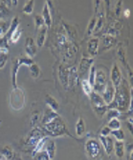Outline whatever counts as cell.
Listing matches in <instances>:
<instances>
[{"mask_svg":"<svg viewBox=\"0 0 133 160\" xmlns=\"http://www.w3.org/2000/svg\"><path fill=\"white\" fill-rule=\"evenodd\" d=\"M60 114L56 112H54L53 110H51L50 108H46V110L44 111V113H43V116H42V119H41V123L43 126L49 124L50 122H52L55 118L58 117Z\"/></svg>","mask_w":133,"mask_h":160,"instance_id":"obj_17","label":"cell"},{"mask_svg":"<svg viewBox=\"0 0 133 160\" xmlns=\"http://www.w3.org/2000/svg\"><path fill=\"white\" fill-rule=\"evenodd\" d=\"M79 81H80V77H79L78 68L75 66L70 67L69 68V75H68V88L75 89L78 86Z\"/></svg>","mask_w":133,"mask_h":160,"instance_id":"obj_11","label":"cell"},{"mask_svg":"<svg viewBox=\"0 0 133 160\" xmlns=\"http://www.w3.org/2000/svg\"><path fill=\"white\" fill-rule=\"evenodd\" d=\"M45 102L48 106V108H50L51 110H53L54 112H56L60 109V104L53 95L51 94H46L45 95Z\"/></svg>","mask_w":133,"mask_h":160,"instance_id":"obj_22","label":"cell"},{"mask_svg":"<svg viewBox=\"0 0 133 160\" xmlns=\"http://www.w3.org/2000/svg\"><path fill=\"white\" fill-rule=\"evenodd\" d=\"M93 109H94L95 113H96L99 117L104 116V115L106 113L107 110H108L107 106H103V107H98V108H93Z\"/></svg>","mask_w":133,"mask_h":160,"instance_id":"obj_43","label":"cell"},{"mask_svg":"<svg viewBox=\"0 0 133 160\" xmlns=\"http://www.w3.org/2000/svg\"><path fill=\"white\" fill-rule=\"evenodd\" d=\"M25 52L26 55L30 58L33 59V57L36 54L37 52V46L35 42L34 38L32 37H27L26 38V42H25Z\"/></svg>","mask_w":133,"mask_h":160,"instance_id":"obj_13","label":"cell"},{"mask_svg":"<svg viewBox=\"0 0 133 160\" xmlns=\"http://www.w3.org/2000/svg\"><path fill=\"white\" fill-rule=\"evenodd\" d=\"M68 75H69V68L61 65L59 67V79L64 89H68Z\"/></svg>","mask_w":133,"mask_h":160,"instance_id":"obj_16","label":"cell"},{"mask_svg":"<svg viewBox=\"0 0 133 160\" xmlns=\"http://www.w3.org/2000/svg\"><path fill=\"white\" fill-rule=\"evenodd\" d=\"M22 29H20L19 27H18L13 33H12V35H11V38H10V43H13V44H14V43H16L18 40L20 39V36H21V34H22Z\"/></svg>","mask_w":133,"mask_h":160,"instance_id":"obj_34","label":"cell"},{"mask_svg":"<svg viewBox=\"0 0 133 160\" xmlns=\"http://www.w3.org/2000/svg\"><path fill=\"white\" fill-rule=\"evenodd\" d=\"M46 136L44 132L42 131L41 128L40 127H34L33 130L31 131V132L28 134V136L26 137V140H25V143H24V147H25V150L26 152L32 150L35 148V146L36 145V143L40 141V140Z\"/></svg>","mask_w":133,"mask_h":160,"instance_id":"obj_6","label":"cell"},{"mask_svg":"<svg viewBox=\"0 0 133 160\" xmlns=\"http://www.w3.org/2000/svg\"><path fill=\"white\" fill-rule=\"evenodd\" d=\"M26 104V94L22 88L16 87L10 92V107L13 111H21Z\"/></svg>","mask_w":133,"mask_h":160,"instance_id":"obj_3","label":"cell"},{"mask_svg":"<svg viewBox=\"0 0 133 160\" xmlns=\"http://www.w3.org/2000/svg\"><path fill=\"white\" fill-rule=\"evenodd\" d=\"M12 20L10 19H1L0 20V38L5 36L11 27Z\"/></svg>","mask_w":133,"mask_h":160,"instance_id":"obj_26","label":"cell"},{"mask_svg":"<svg viewBox=\"0 0 133 160\" xmlns=\"http://www.w3.org/2000/svg\"><path fill=\"white\" fill-rule=\"evenodd\" d=\"M41 129L44 132L45 135L48 136V137L69 136V137L75 139V137L69 132L65 121L62 119V117L60 116V115L56 118H55L53 121L50 122L49 124H47L45 126H42Z\"/></svg>","mask_w":133,"mask_h":160,"instance_id":"obj_2","label":"cell"},{"mask_svg":"<svg viewBox=\"0 0 133 160\" xmlns=\"http://www.w3.org/2000/svg\"><path fill=\"white\" fill-rule=\"evenodd\" d=\"M86 132V127H85V122H84V119L81 116L77 123H76V134L78 136H82Z\"/></svg>","mask_w":133,"mask_h":160,"instance_id":"obj_25","label":"cell"},{"mask_svg":"<svg viewBox=\"0 0 133 160\" xmlns=\"http://www.w3.org/2000/svg\"><path fill=\"white\" fill-rule=\"evenodd\" d=\"M104 46L106 48H110L114 44V38L110 35H105L104 39Z\"/></svg>","mask_w":133,"mask_h":160,"instance_id":"obj_44","label":"cell"},{"mask_svg":"<svg viewBox=\"0 0 133 160\" xmlns=\"http://www.w3.org/2000/svg\"><path fill=\"white\" fill-rule=\"evenodd\" d=\"M125 17H129L130 16V10L129 9H126L125 11Z\"/></svg>","mask_w":133,"mask_h":160,"instance_id":"obj_50","label":"cell"},{"mask_svg":"<svg viewBox=\"0 0 133 160\" xmlns=\"http://www.w3.org/2000/svg\"><path fill=\"white\" fill-rule=\"evenodd\" d=\"M123 76H122V72L121 70L118 66L117 63H114L112 68H111V73H110V82L112 83V85L114 87H118L122 81Z\"/></svg>","mask_w":133,"mask_h":160,"instance_id":"obj_9","label":"cell"},{"mask_svg":"<svg viewBox=\"0 0 133 160\" xmlns=\"http://www.w3.org/2000/svg\"><path fill=\"white\" fill-rule=\"evenodd\" d=\"M13 160H23V158L20 156V155H18V154H16L15 153V155H14V157H13Z\"/></svg>","mask_w":133,"mask_h":160,"instance_id":"obj_49","label":"cell"},{"mask_svg":"<svg viewBox=\"0 0 133 160\" xmlns=\"http://www.w3.org/2000/svg\"><path fill=\"white\" fill-rule=\"evenodd\" d=\"M94 64V58H87V57H82L81 59L80 62V66L78 69V72H79V77H82V75H84L91 68V66Z\"/></svg>","mask_w":133,"mask_h":160,"instance_id":"obj_12","label":"cell"},{"mask_svg":"<svg viewBox=\"0 0 133 160\" xmlns=\"http://www.w3.org/2000/svg\"><path fill=\"white\" fill-rule=\"evenodd\" d=\"M0 153L6 160H13L15 155L13 149L10 145H6L3 148H0Z\"/></svg>","mask_w":133,"mask_h":160,"instance_id":"obj_23","label":"cell"},{"mask_svg":"<svg viewBox=\"0 0 133 160\" xmlns=\"http://www.w3.org/2000/svg\"><path fill=\"white\" fill-rule=\"evenodd\" d=\"M99 140H100V142L102 143V145H103L105 152L107 153L108 157L111 160V153L113 152V147H114L113 139L111 137H109V136H102V135H100Z\"/></svg>","mask_w":133,"mask_h":160,"instance_id":"obj_14","label":"cell"},{"mask_svg":"<svg viewBox=\"0 0 133 160\" xmlns=\"http://www.w3.org/2000/svg\"><path fill=\"white\" fill-rule=\"evenodd\" d=\"M102 93H103L102 97L104 99V103L106 105H109L114 98V94H115V87L112 85L110 80H108V82H107V84H106V86H105V88Z\"/></svg>","mask_w":133,"mask_h":160,"instance_id":"obj_10","label":"cell"},{"mask_svg":"<svg viewBox=\"0 0 133 160\" xmlns=\"http://www.w3.org/2000/svg\"><path fill=\"white\" fill-rule=\"evenodd\" d=\"M90 100H91V104L93 106V108H98V107H103V106H107L104 101V99L102 97V95L98 92H93L90 95Z\"/></svg>","mask_w":133,"mask_h":160,"instance_id":"obj_18","label":"cell"},{"mask_svg":"<svg viewBox=\"0 0 133 160\" xmlns=\"http://www.w3.org/2000/svg\"><path fill=\"white\" fill-rule=\"evenodd\" d=\"M12 12L11 10L4 4L3 1L0 2V20L1 19H9Z\"/></svg>","mask_w":133,"mask_h":160,"instance_id":"obj_29","label":"cell"},{"mask_svg":"<svg viewBox=\"0 0 133 160\" xmlns=\"http://www.w3.org/2000/svg\"><path fill=\"white\" fill-rule=\"evenodd\" d=\"M99 43H100V40L97 37L89 39V41L87 42V52L92 58H94L98 53Z\"/></svg>","mask_w":133,"mask_h":160,"instance_id":"obj_15","label":"cell"},{"mask_svg":"<svg viewBox=\"0 0 133 160\" xmlns=\"http://www.w3.org/2000/svg\"><path fill=\"white\" fill-rule=\"evenodd\" d=\"M40 118V112L39 111H35L32 113V118H31V125H32V127H35V124L39 122Z\"/></svg>","mask_w":133,"mask_h":160,"instance_id":"obj_42","label":"cell"},{"mask_svg":"<svg viewBox=\"0 0 133 160\" xmlns=\"http://www.w3.org/2000/svg\"><path fill=\"white\" fill-rule=\"evenodd\" d=\"M110 132H111V130L107 126H104V127H103L101 129V131H100V133L101 134L100 135H102V136H109Z\"/></svg>","mask_w":133,"mask_h":160,"instance_id":"obj_46","label":"cell"},{"mask_svg":"<svg viewBox=\"0 0 133 160\" xmlns=\"http://www.w3.org/2000/svg\"><path fill=\"white\" fill-rule=\"evenodd\" d=\"M85 153L90 160H101L103 157L102 154V146L100 142L95 138H90L85 142L84 145Z\"/></svg>","mask_w":133,"mask_h":160,"instance_id":"obj_5","label":"cell"},{"mask_svg":"<svg viewBox=\"0 0 133 160\" xmlns=\"http://www.w3.org/2000/svg\"><path fill=\"white\" fill-rule=\"evenodd\" d=\"M97 11H98V9H96V12H95L93 17L90 19L87 30H86L85 36H90L94 33V30H95V27H96V22H97Z\"/></svg>","mask_w":133,"mask_h":160,"instance_id":"obj_27","label":"cell"},{"mask_svg":"<svg viewBox=\"0 0 133 160\" xmlns=\"http://www.w3.org/2000/svg\"><path fill=\"white\" fill-rule=\"evenodd\" d=\"M106 112H107V118H108V120H110L112 118H118V117H120L122 115V113L119 111L115 110V109H108Z\"/></svg>","mask_w":133,"mask_h":160,"instance_id":"obj_40","label":"cell"},{"mask_svg":"<svg viewBox=\"0 0 133 160\" xmlns=\"http://www.w3.org/2000/svg\"><path fill=\"white\" fill-rule=\"evenodd\" d=\"M110 134H112L114 137L116 138L117 141H124L125 138V132L122 129H118V130H114L110 132Z\"/></svg>","mask_w":133,"mask_h":160,"instance_id":"obj_35","label":"cell"},{"mask_svg":"<svg viewBox=\"0 0 133 160\" xmlns=\"http://www.w3.org/2000/svg\"><path fill=\"white\" fill-rule=\"evenodd\" d=\"M19 23H20V19L17 16H14L12 19L11 22V27L8 31V32L5 34V36H3L2 38H0V48H5V49H9V43H10V38L12 33L19 27Z\"/></svg>","mask_w":133,"mask_h":160,"instance_id":"obj_8","label":"cell"},{"mask_svg":"<svg viewBox=\"0 0 133 160\" xmlns=\"http://www.w3.org/2000/svg\"><path fill=\"white\" fill-rule=\"evenodd\" d=\"M33 158H34V160H51L50 157L48 156L47 152H45V150L39 152Z\"/></svg>","mask_w":133,"mask_h":160,"instance_id":"obj_39","label":"cell"},{"mask_svg":"<svg viewBox=\"0 0 133 160\" xmlns=\"http://www.w3.org/2000/svg\"><path fill=\"white\" fill-rule=\"evenodd\" d=\"M132 152H133V144L132 143H126L125 144V157H126V160H133Z\"/></svg>","mask_w":133,"mask_h":160,"instance_id":"obj_41","label":"cell"},{"mask_svg":"<svg viewBox=\"0 0 133 160\" xmlns=\"http://www.w3.org/2000/svg\"><path fill=\"white\" fill-rule=\"evenodd\" d=\"M104 23V14L103 12H100L99 16H97V22H96V27H95L94 30V33L98 32L103 28Z\"/></svg>","mask_w":133,"mask_h":160,"instance_id":"obj_36","label":"cell"},{"mask_svg":"<svg viewBox=\"0 0 133 160\" xmlns=\"http://www.w3.org/2000/svg\"><path fill=\"white\" fill-rule=\"evenodd\" d=\"M108 82V74L104 70H97L95 81L93 85V92L102 93Z\"/></svg>","mask_w":133,"mask_h":160,"instance_id":"obj_7","label":"cell"},{"mask_svg":"<svg viewBox=\"0 0 133 160\" xmlns=\"http://www.w3.org/2000/svg\"><path fill=\"white\" fill-rule=\"evenodd\" d=\"M4 2V4L11 10L13 7H15L16 5H17V1H16V0H11V1H10V0H6V1H3Z\"/></svg>","mask_w":133,"mask_h":160,"instance_id":"obj_47","label":"cell"},{"mask_svg":"<svg viewBox=\"0 0 133 160\" xmlns=\"http://www.w3.org/2000/svg\"><path fill=\"white\" fill-rule=\"evenodd\" d=\"M81 84H82V91H83V92L86 94V95H90L92 92H93V86L89 83V81L87 79H82V82H81Z\"/></svg>","mask_w":133,"mask_h":160,"instance_id":"obj_32","label":"cell"},{"mask_svg":"<svg viewBox=\"0 0 133 160\" xmlns=\"http://www.w3.org/2000/svg\"><path fill=\"white\" fill-rule=\"evenodd\" d=\"M45 152H47L48 156L50 157V159H53L56 155V145L54 139H48L47 142L45 144Z\"/></svg>","mask_w":133,"mask_h":160,"instance_id":"obj_20","label":"cell"},{"mask_svg":"<svg viewBox=\"0 0 133 160\" xmlns=\"http://www.w3.org/2000/svg\"><path fill=\"white\" fill-rule=\"evenodd\" d=\"M34 20H35V31H40L42 27L45 26V22H44L43 17L41 16V14H39V13L35 14Z\"/></svg>","mask_w":133,"mask_h":160,"instance_id":"obj_30","label":"cell"},{"mask_svg":"<svg viewBox=\"0 0 133 160\" xmlns=\"http://www.w3.org/2000/svg\"><path fill=\"white\" fill-rule=\"evenodd\" d=\"M7 61H8V54H6V53L0 54V70L5 67Z\"/></svg>","mask_w":133,"mask_h":160,"instance_id":"obj_45","label":"cell"},{"mask_svg":"<svg viewBox=\"0 0 133 160\" xmlns=\"http://www.w3.org/2000/svg\"><path fill=\"white\" fill-rule=\"evenodd\" d=\"M41 16L43 17V20L45 22V26L47 28H50L52 25V15L50 12V7H49V1H46L44 3L43 9H42V13Z\"/></svg>","mask_w":133,"mask_h":160,"instance_id":"obj_19","label":"cell"},{"mask_svg":"<svg viewBox=\"0 0 133 160\" xmlns=\"http://www.w3.org/2000/svg\"><path fill=\"white\" fill-rule=\"evenodd\" d=\"M49 139V137L48 136H44V137H42L39 142L36 143V145L35 146V148L33 149V151H32V156L34 157L37 152H40V151H42V149L45 147V144H46V142H47V140Z\"/></svg>","mask_w":133,"mask_h":160,"instance_id":"obj_28","label":"cell"},{"mask_svg":"<svg viewBox=\"0 0 133 160\" xmlns=\"http://www.w3.org/2000/svg\"><path fill=\"white\" fill-rule=\"evenodd\" d=\"M47 31L48 28L46 26L42 27L40 31H37V35H36V46L37 47H42L45 43L46 40V35H47Z\"/></svg>","mask_w":133,"mask_h":160,"instance_id":"obj_21","label":"cell"},{"mask_svg":"<svg viewBox=\"0 0 133 160\" xmlns=\"http://www.w3.org/2000/svg\"><path fill=\"white\" fill-rule=\"evenodd\" d=\"M96 71H97V67L95 64H93L89 70V76H88V81L89 83L93 86L94 85V81H95V76H96Z\"/></svg>","mask_w":133,"mask_h":160,"instance_id":"obj_38","label":"cell"},{"mask_svg":"<svg viewBox=\"0 0 133 160\" xmlns=\"http://www.w3.org/2000/svg\"><path fill=\"white\" fill-rule=\"evenodd\" d=\"M113 151L115 152V154L118 158L122 159L125 155V143H124V141L114 142Z\"/></svg>","mask_w":133,"mask_h":160,"instance_id":"obj_24","label":"cell"},{"mask_svg":"<svg viewBox=\"0 0 133 160\" xmlns=\"http://www.w3.org/2000/svg\"><path fill=\"white\" fill-rule=\"evenodd\" d=\"M1 124H2V120H0V126H1Z\"/></svg>","mask_w":133,"mask_h":160,"instance_id":"obj_51","label":"cell"},{"mask_svg":"<svg viewBox=\"0 0 133 160\" xmlns=\"http://www.w3.org/2000/svg\"><path fill=\"white\" fill-rule=\"evenodd\" d=\"M34 63V60L28 56H21L16 57L13 60L12 63V69H11V77H12V85L13 89L17 87V73L19 71V68L23 65L29 67Z\"/></svg>","mask_w":133,"mask_h":160,"instance_id":"obj_4","label":"cell"},{"mask_svg":"<svg viewBox=\"0 0 133 160\" xmlns=\"http://www.w3.org/2000/svg\"><path fill=\"white\" fill-rule=\"evenodd\" d=\"M132 118H131V116H129L128 117V120H127V124H126V127H127V129H128V131H129V132L132 134L133 133V129H132Z\"/></svg>","mask_w":133,"mask_h":160,"instance_id":"obj_48","label":"cell"},{"mask_svg":"<svg viewBox=\"0 0 133 160\" xmlns=\"http://www.w3.org/2000/svg\"><path fill=\"white\" fill-rule=\"evenodd\" d=\"M121 121L118 119V118H112L109 120V122L107 124V127L111 130V131H114V130H118V129H121Z\"/></svg>","mask_w":133,"mask_h":160,"instance_id":"obj_33","label":"cell"},{"mask_svg":"<svg viewBox=\"0 0 133 160\" xmlns=\"http://www.w3.org/2000/svg\"><path fill=\"white\" fill-rule=\"evenodd\" d=\"M34 6H35V1L30 0V1L26 2L22 8V12L26 14H32L34 11Z\"/></svg>","mask_w":133,"mask_h":160,"instance_id":"obj_37","label":"cell"},{"mask_svg":"<svg viewBox=\"0 0 133 160\" xmlns=\"http://www.w3.org/2000/svg\"><path fill=\"white\" fill-rule=\"evenodd\" d=\"M29 70H30V72H31V76L35 79L39 78L40 75V67L37 65L36 63H33L31 66H29Z\"/></svg>","mask_w":133,"mask_h":160,"instance_id":"obj_31","label":"cell"},{"mask_svg":"<svg viewBox=\"0 0 133 160\" xmlns=\"http://www.w3.org/2000/svg\"><path fill=\"white\" fill-rule=\"evenodd\" d=\"M131 88L128 87L127 81L125 79H122V81L118 87L115 88V94L112 102L107 105L108 109H115L121 113L125 112L131 116L132 113V103H131Z\"/></svg>","mask_w":133,"mask_h":160,"instance_id":"obj_1","label":"cell"}]
</instances>
